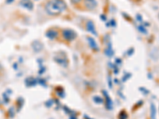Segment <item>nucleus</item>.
<instances>
[{
  "label": "nucleus",
  "mask_w": 159,
  "mask_h": 119,
  "mask_svg": "<svg viewBox=\"0 0 159 119\" xmlns=\"http://www.w3.org/2000/svg\"><path fill=\"white\" fill-rule=\"evenodd\" d=\"M67 6L63 0H51L45 5L47 13L51 15H56L61 14L66 10Z\"/></svg>",
  "instance_id": "1"
},
{
  "label": "nucleus",
  "mask_w": 159,
  "mask_h": 119,
  "mask_svg": "<svg viewBox=\"0 0 159 119\" xmlns=\"http://www.w3.org/2000/svg\"><path fill=\"white\" fill-rule=\"evenodd\" d=\"M63 35L65 37V39L69 41H72L76 37V34L75 32H73L72 30H70V29H65L63 32Z\"/></svg>",
  "instance_id": "2"
},
{
  "label": "nucleus",
  "mask_w": 159,
  "mask_h": 119,
  "mask_svg": "<svg viewBox=\"0 0 159 119\" xmlns=\"http://www.w3.org/2000/svg\"><path fill=\"white\" fill-rule=\"evenodd\" d=\"M20 5L27 10H32L33 8V4L31 2V0H21Z\"/></svg>",
  "instance_id": "3"
},
{
  "label": "nucleus",
  "mask_w": 159,
  "mask_h": 119,
  "mask_svg": "<svg viewBox=\"0 0 159 119\" xmlns=\"http://www.w3.org/2000/svg\"><path fill=\"white\" fill-rule=\"evenodd\" d=\"M85 5L88 9L92 10V9H95L96 7L97 2L96 0H85Z\"/></svg>",
  "instance_id": "4"
},
{
  "label": "nucleus",
  "mask_w": 159,
  "mask_h": 119,
  "mask_svg": "<svg viewBox=\"0 0 159 119\" xmlns=\"http://www.w3.org/2000/svg\"><path fill=\"white\" fill-rule=\"evenodd\" d=\"M87 29L89 32H91L92 34H94V35H96V31H95V26L94 24H93L92 22H88L87 23Z\"/></svg>",
  "instance_id": "5"
},
{
  "label": "nucleus",
  "mask_w": 159,
  "mask_h": 119,
  "mask_svg": "<svg viewBox=\"0 0 159 119\" xmlns=\"http://www.w3.org/2000/svg\"><path fill=\"white\" fill-rule=\"evenodd\" d=\"M87 39H88V43H89L90 46L92 47L93 49L97 50V49H99V48H98V45H97L96 42H95V41L94 39H93L92 37H88Z\"/></svg>",
  "instance_id": "6"
},
{
  "label": "nucleus",
  "mask_w": 159,
  "mask_h": 119,
  "mask_svg": "<svg viewBox=\"0 0 159 119\" xmlns=\"http://www.w3.org/2000/svg\"><path fill=\"white\" fill-rule=\"evenodd\" d=\"M46 36L49 38L53 39V38L56 37V36H57V32L55 31V30H53V29H51V30H49V31L47 32Z\"/></svg>",
  "instance_id": "7"
},
{
  "label": "nucleus",
  "mask_w": 159,
  "mask_h": 119,
  "mask_svg": "<svg viewBox=\"0 0 159 119\" xmlns=\"http://www.w3.org/2000/svg\"><path fill=\"white\" fill-rule=\"evenodd\" d=\"M150 112H151V118L155 119L156 117V106H154V103H151L150 105Z\"/></svg>",
  "instance_id": "8"
},
{
  "label": "nucleus",
  "mask_w": 159,
  "mask_h": 119,
  "mask_svg": "<svg viewBox=\"0 0 159 119\" xmlns=\"http://www.w3.org/2000/svg\"><path fill=\"white\" fill-rule=\"evenodd\" d=\"M33 49H35V51H40L42 49V45L39 41H34L33 43Z\"/></svg>",
  "instance_id": "9"
},
{
  "label": "nucleus",
  "mask_w": 159,
  "mask_h": 119,
  "mask_svg": "<svg viewBox=\"0 0 159 119\" xmlns=\"http://www.w3.org/2000/svg\"><path fill=\"white\" fill-rule=\"evenodd\" d=\"M138 30H139L141 33H147V30L146 29V28H145L144 26H139L138 27Z\"/></svg>",
  "instance_id": "10"
},
{
  "label": "nucleus",
  "mask_w": 159,
  "mask_h": 119,
  "mask_svg": "<svg viewBox=\"0 0 159 119\" xmlns=\"http://www.w3.org/2000/svg\"><path fill=\"white\" fill-rule=\"evenodd\" d=\"M80 0H72V3H78V2H80Z\"/></svg>",
  "instance_id": "11"
},
{
  "label": "nucleus",
  "mask_w": 159,
  "mask_h": 119,
  "mask_svg": "<svg viewBox=\"0 0 159 119\" xmlns=\"http://www.w3.org/2000/svg\"><path fill=\"white\" fill-rule=\"evenodd\" d=\"M13 0H7V3H10V2H12Z\"/></svg>",
  "instance_id": "12"
}]
</instances>
